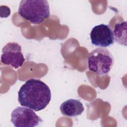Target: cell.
<instances>
[{
    "label": "cell",
    "instance_id": "obj_7",
    "mask_svg": "<svg viewBox=\"0 0 127 127\" xmlns=\"http://www.w3.org/2000/svg\"><path fill=\"white\" fill-rule=\"evenodd\" d=\"M60 109L62 115L69 117L80 115L84 109L82 103L79 100L74 99L65 101L61 104Z\"/></svg>",
    "mask_w": 127,
    "mask_h": 127
},
{
    "label": "cell",
    "instance_id": "obj_1",
    "mask_svg": "<svg viewBox=\"0 0 127 127\" xmlns=\"http://www.w3.org/2000/svg\"><path fill=\"white\" fill-rule=\"evenodd\" d=\"M51 99L50 88L45 83L37 79H30L26 81L18 93L19 104L36 112L44 109Z\"/></svg>",
    "mask_w": 127,
    "mask_h": 127
},
{
    "label": "cell",
    "instance_id": "obj_8",
    "mask_svg": "<svg viewBox=\"0 0 127 127\" xmlns=\"http://www.w3.org/2000/svg\"><path fill=\"white\" fill-rule=\"evenodd\" d=\"M114 40L118 44L127 46V21L116 24L113 31Z\"/></svg>",
    "mask_w": 127,
    "mask_h": 127
},
{
    "label": "cell",
    "instance_id": "obj_4",
    "mask_svg": "<svg viewBox=\"0 0 127 127\" xmlns=\"http://www.w3.org/2000/svg\"><path fill=\"white\" fill-rule=\"evenodd\" d=\"M33 110L26 107H17L11 115V122L15 127H34L42 122Z\"/></svg>",
    "mask_w": 127,
    "mask_h": 127
},
{
    "label": "cell",
    "instance_id": "obj_6",
    "mask_svg": "<svg viewBox=\"0 0 127 127\" xmlns=\"http://www.w3.org/2000/svg\"><path fill=\"white\" fill-rule=\"evenodd\" d=\"M92 45L101 47H107L114 43L113 31L108 25L101 24L94 26L90 34Z\"/></svg>",
    "mask_w": 127,
    "mask_h": 127
},
{
    "label": "cell",
    "instance_id": "obj_2",
    "mask_svg": "<svg viewBox=\"0 0 127 127\" xmlns=\"http://www.w3.org/2000/svg\"><path fill=\"white\" fill-rule=\"evenodd\" d=\"M18 13L31 23L39 24L49 17L50 6L46 0H23L20 2Z\"/></svg>",
    "mask_w": 127,
    "mask_h": 127
},
{
    "label": "cell",
    "instance_id": "obj_5",
    "mask_svg": "<svg viewBox=\"0 0 127 127\" xmlns=\"http://www.w3.org/2000/svg\"><path fill=\"white\" fill-rule=\"evenodd\" d=\"M25 58L21 47L16 42L7 43L2 49L1 62L4 64L10 65L15 69L22 66Z\"/></svg>",
    "mask_w": 127,
    "mask_h": 127
},
{
    "label": "cell",
    "instance_id": "obj_3",
    "mask_svg": "<svg viewBox=\"0 0 127 127\" xmlns=\"http://www.w3.org/2000/svg\"><path fill=\"white\" fill-rule=\"evenodd\" d=\"M114 63V57L105 48H98L92 51L88 57V68L100 76L107 75Z\"/></svg>",
    "mask_w": 127,
    "mask_h": 127
}]
</instances>
